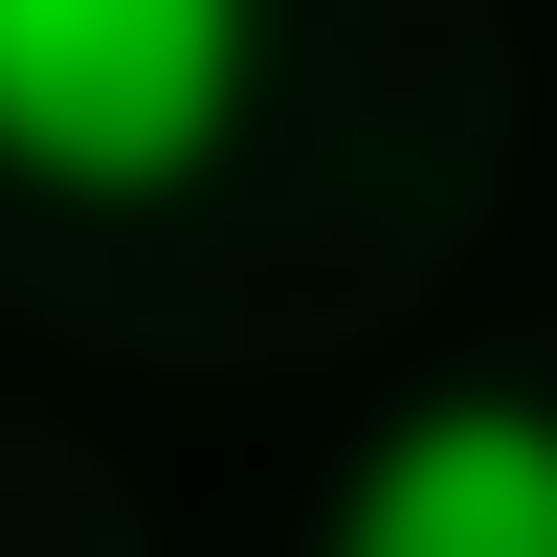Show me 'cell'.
Returning a JSON list of instances; mask_svg holds the SVG:
<instances>
[{"mask_svg":"<svg viewBox=\"0 0 557 557\" xmlns=\"http://www.w3.org/2000/svg\"><path fill=\"white\" fill-rule=\"evenodd\" d=\"M312 557H557V401H513V380L401 401V424L335 469Z\"/></svg>","mask_w":557,"mask_h":557,"instance_id":"cell-2","label":"cell"},{"mask_svg":"<svg viewBox=\"0 0 557 557\" xmlns=\"http://www.w3.org/2000/svg\"><path fill=\"white\" fill-rule=\"evenodd\" d=\"M268 112V0H0V178L23 201H178Z\"/></svg>","mask_w":557,"mask_h":557,"instance_id":"cell-1","label":"cell"}]
</instances>
